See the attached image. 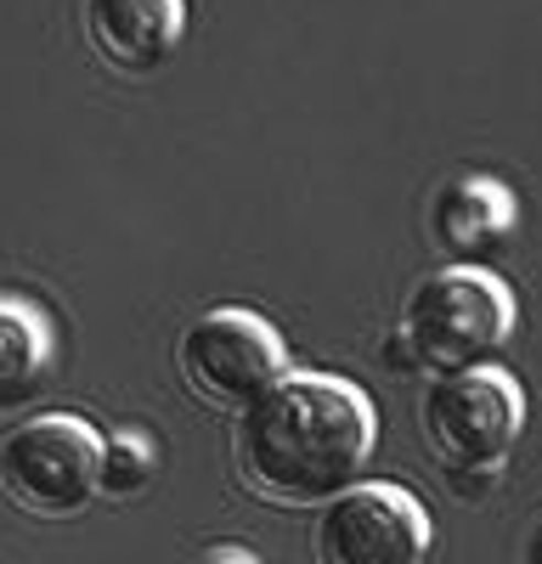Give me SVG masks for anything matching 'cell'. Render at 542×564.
Segmentation results:
<instances>
[{"mask_svg": "<svg viewBox=\"0 0 542 564\" xmlns=\"http://www.w3.org/2000/svg\"><path fill=\"white\" fill-rule=\"evenodd\" d=\"M379 446V412L334 372H283L232 423L243 491L271 508H323Z\"/></svg>", "mask_w": 542, "mask_h": 564, "instance_id": "obj_1", "label": "cell"}, {"mask_svg": "<svg viewBox=\"0 0 542 564\" xmlns=\"http://www.w3.org/2000/svg\"><path fill=\"white\" fill-rule=\"evenodd\" d=\"M514 322L520 311H514V294L503 276L486 265H469V260H452L413 282L379 361L401 372H430V379L435 372L480 367L514 339Z\"/></svg>", "mask_w": 542, "mask_h": 564, "instance_id": "obj_2", "label": "cell"}, {"mask_svg": "<svg viewBox=\"0 0 542 564\" xmlns=\"http://www.w3.org/2000/svg\"><path fill=\"white\" fill-rule=\"evenodd\" d=\"M419 430L441 468H503L525 430V390L491 361L435 372L419 401Z\"/></svg>", "mask_w": 542, "mask_h": 564, "instance_id": "obj_3", "label": "cell"}, {"mask_svg": "<svg viewBox=\"0 0 542 564\" xmlns=\"http://www.w3.org/2000/svg\"><path fill=\"white\" fill-rule=\"evenodd\" d=\"M175 372L198 406L238 417L265 384H278L289 372V345L265 316L243 305H215L181 327Z\"/></svg>", "mask_w": 542, "mask_h": 564, "instance_id": "obj_4", "label": "cell"}, {"mask_svg": "<svg viewBox=\"0 0 542 564\" xmlns=\"http://www.w3.org/2000/svg\"><path fill=\"white\" fill-rule=\"evenodd\" d=\"M102 435L74 412H40L0 441V497L29 520H74L97 497Z\"/></svg>", "mask_w": 542, "mask_h": 564, "instance_id": "obj_5", "label": "cell"}, {"mask_svg": "<svg viewBox=\"0 0 542 564\" xmlns=\"http://www.w3.org/2000/svg\"><path fill=\"white\" fill-rule=\"evenodd\" d=\"M435 542L430 508L390 480H350L316 508V564H419Z\"/></svg>", "mask_w": 542, "mask_h": 564, "instance_id": "obj_6", "label": "cell"}, {"mask_svg": "<svg viewBox=\"0 0 542 564\" xmlns=\"http://www.w3.org/2000/svg\"><path fill=\"white\" fill-rule=\"evenodd\" d=\"M79 23L90 52L113 74L148 79L175 57L181 34H187V0H85Z\"/></svg>", "mask_w": 542, "mask_h": 564, "instance_id": "obj_7", "label": "cell"}, {"mask_svg": "<svg viewBox=\"0 0 542 564\" xmlns=\"http://www.w3.org/2000/svg\"><path fill=\"white\" fill-rule=\"evenodd\" d=\"M520 226V198L497 175H452L430 198V238L446 260L480 265L497 254Z\"/></svg>", "mask_w": 542, "mask_h": 564, "instance_id": "obj_8", "label": "cell"}, {"mask_svg": "<svg viewBox=\"0 0 542 564\" xmlns=\"http://www.w3.org/2000/svg\"><path fill=\"white\" fill-rule=\"evenodd\" d=\"M52 361H57V327L45 305L23 294H0V412L40 395Z\"/></svg>", "mask_w": 542, "mask_h": 564, "instance_id": "obj_9", "label": "cell"}, {"mask_svg": "<svg viewBox=\"0 0 542 564\" xmlns=\"http://www.w3.org/2000/svg\"><path fill=\"white\" fill-rule=\"evenodd\" d=\"M159 475V446L142 430H119L102 435V457H97V497L108 502H130L142 497Z\"/></svg>", "mask_w": 542, "mask_h": 564, "instance_id": "obj_10", "label": "cell"}, {"mask_svg": "<svg viewBox=\"0 0 542 564\" xmlns=\"http://www.w3.org/2000/svg\"><path fill=\"white\" fill-rule=\"evenodd\" d=\"M491 486H497V468H446V491L464 502H480Z\"/></svg>", "mask_w": 542, "mask_h": 564, "instance_id": "obj_11", "label": "cell"}, {"mask_svg": "<svg viewBox=\"0 0 542 564\" xmlns=\"http://www.w3.org/2000/svg\"><path fill=\"white\" fill-rule=\"evenodd\" d=\"M204 564H260V553L254 547H232V542H215V547H204Z\"/></svg>", "mask_w": 542, "mask_h": 564, "instance_id": "obj_12", "label": "cell"}, {"mask_svg": "<svg viewBox=\"0 0 542 564\" xmlns=\"http://www.w3.org/2000/svg\"><path fill=\"white\" fill-rule=\"evenodd\" d=\"M525 558H531V564H542V531H536V536L525 542Z\"/></svg>", "mask_w": 542, "mask_h": 564, "instance_id": "obj_13", "label": "cell"}]
</instances>
